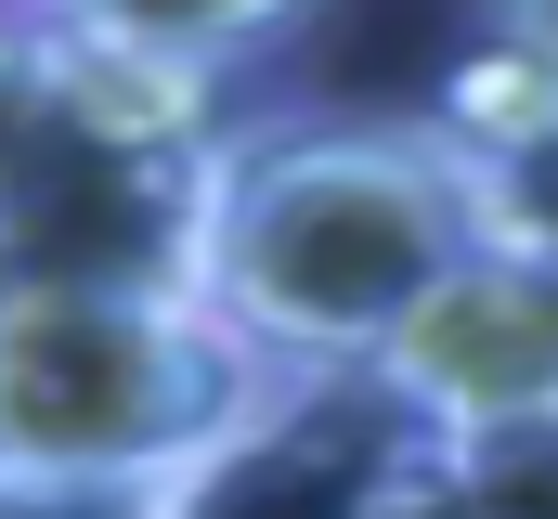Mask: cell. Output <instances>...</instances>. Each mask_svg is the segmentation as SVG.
<instances>
[{
    "label": "cell",
    "instance_id": "cell-1",
    "mask_svg": "<svg viewBox=\"0 0 558 519\" xmlns=\"http://www.w3.org/2000/svg\"><path fill=\"white\" fill-rule=\"evenodd\" d=\"M481 248V169L441 118H299L221 143L195 299L274 377H377L428 286Z\"/></svg>",
    "mask_w": 558,
    "mask_h": 519
},
{
    "label": "cell",
    "instance_id": "cell-2",
    "mask_svg": "<svg viewBox=\"0 0 558 519\" xmlns=\"http://www.w3.org/2000/svg\"><path fill=\"white\" fill-rule=\"evenodd\" d=\"M274 364L195 299L131 273H0V468L13 481H182Z\"/></svg>",
    "mask_w": 558,
    "mask_h": 519
},
{
    "label": "cell",
    "instance_id": "cell-3",
    "mask_svg": "<svg viewBox=\"0 0 558 519\" xmlns=\"http://www.w3.org/2000/svg\"><path fill=\"white\" fill-rule=\"evenodd\" d=\"M221 143H234L221 130V65L143 52V39H105V26H52V118H39V156L0 208V273L195 286Z\"/></svg>",
    "mask_w": 558,
    "mask_h": 519
},
{
    "label": "cell",
    "instance_id": "cell-4",
    "mask_svg": "<svg viewBox=\"0 0 558 519\" xmlns=\"http://www.w3.org/2000/svg\"><path fill=\"white\" fill-rule=\"evenodd\" d=\"M428 442L390 377H274L182 481H156V519H416Z\"/></svg>",
    "mask_w": 558,
    "mask_h": 519
},
{
    "label": "cell",
    "instance_id": "cell-5",
    "mask_svg": "<svg viewBox=\"0 0 558 519\" xmlns=\"http://www.w3.org/2000/svg\"><path fill=\"white\" fill-rule=\"evenodd\" d=\"M377 377H390V402L428 442H468V429H507V415H558V248L481 234L403 312Z\"/></svg>",
    "mask_w": 558,
    "mask_h": 519
},
{
    "label": "cell",
    "instance_id": "cell-6",
    "mask_svg": "<svg viewBox=\"0 0 558 519\" xmlns=\"http://www.w3.org/2000/svg\"><path fill=\"white\" fill-rule=\"evenodd\" d=\"M428 118L454 130L468 169H481V234L558 248V52L494 26V52H468Z\"/></svg>",
    "mask_w": 558,
    "mask_h": 519
},
{
    "label": "cell",
    "instance_id": "cell-7",
    "mask_svg": "<svg viewBox=\"0 0 558 519\" xmlns=\"http://www.w3.org/2000/svg\"><path fill=\"white\" fill-rule=\"evenodd\" d=\"M416 519H558V415H507L428 455Z\"/></svg>",
    "mask_w": 558,
    "mask_h": 519
},
{
    "label": "cell",
    "instance_id": "cell-8",
    "mask_svg": "<svg viewBox=\"0 0 558 519\" xmlns=\"http://www.w3.org/2000/svg\"><path fill=\"white\" fill-rule=\"evenodd\" d=\"M52 26H105V39H143V52H195V65H247L260 39H286L312 0H26Z\"/></svg>",
    "mask_w": 558,
    "mask_h": 519
},
{
    "label": "cell",
    "instance_id": "cell-9",
    "mask_svg": "<svg viewBox=\"0 0 558 519\" xmlns=\"http://www.w3.org/2000/svg\"><path fill=\"white\" fill-rule=\"evenodd\" d=\"M39 118H52V26L26 0H0V208H13V182L39 156Z\"/></svg>",
    "mask_w": 558,
    "mask_h": 519
},
{
    "label": "cell",
    "instance_id": "cell-10",
    "mask_svg": "<svg viewBox=\"0 0 558 519\" xmlns=\"http://www.w3.org/2000/svg\"><path fill=\"white\" fill-rule=\"evenodd\" d=\"M0 519H156V494H131V481H13L0 468Z\"/></svg>",
    "mask_w": 558,
    "mask_h": 519
},
{
    "label": "cell",
    "instance_id": "cell-11",
    "mask_svg": "<svg viewBox=\"0 0 558 519\" xmlns=\"http://www.w3.org/2000/svg\"><path fill=\"white\" fill-rule=\"evenodd\" d=\"M494 26H507V39H533V52H558V0H494Z\"/></svg>",
    "mask_w": 558,
    "mask_h": 519
}]
</instances>
